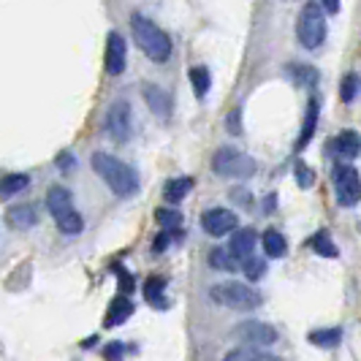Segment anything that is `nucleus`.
Wrapping results in <instances>:
<instances>
[{"mask_svg":"<svg viewBox=\"0 0 361 361\" xmlns=\"http://www.w3.org/2000/svg\"><path fill=\"white\" fill-rule=\"evenodd\" d=\"M92 169L101 180L109 185V190L120 199H130L133 193H139V174L128 166L126 161L109 155V152H95L92 155Z\"/></svg>","mask_w":361,"mask_h":361,"instance_id":"nucleus-1","label":"nucleus"},{"mask_svg":"<svg viewBox=\"0 0 361 361\" xmlns=\"http://www.w3.org/2000/svg\"><path fill=\"white\" fill-rule=\"evenodd\" d=\"M190 85H193V92H196V98H204V95L209 92L212 76H209V71H207L204 66H196V68H190Z\"/></svg>","mask_w":361,"mask_h":361,"instance_id":"nucleus-26","label":"nucleus"},{"mask_svg":"<svg viewBox=\"0 0 361 361\" xmlns=\"http://www.w3.org/2000/svg\"><path fill=\"white\" fill-rule=\"evenodd\" d=\"M142 98H145V104L149 106V111L158 117V120H169L171 117V95L163 90L161 85H155V82H145V87H142Z\"/></svg>","mask_w":361,"mask_h":361,"instance_id":"nucleus-11","label":"nucleus"},{"mask_svg":"<svg viewBox=\"0 0 361 361\" xmlns=\"http://www.w3.org/2000/svg\"><path fill=\"white\" fill-rule=\"evenodd\" d=\"M212 169H215L217 177H223V180H247V177H253L258 166L242 149L220 147L215 152V158H212Z\"/></svg>","mask_w":361,"mask_h":361,"instance_id":"nucleus-5","label":"nucleus"},{"mask_svg":"<svg viewBox=\"0 0 361 361\" xmlns=\"http://www.w3.org/2000/svg\"><path fill=\"white\" fill-rule=\"evenodd\" d=\"M247 190H234V199L239 201V204H250V196H245Z\"/></svg>","mask_w":361,"mask_h":361,"instance_id":"nucleus-38","label":"nucleus"},{"mask_svg":"<svg viewBox=\"0 0 361 361\" xmlns=\"http://www.w3.org/2000/svg\"><path fill=\"white\" fill-rule=\"evenodd\" d=\"M57 166H60L63 171H68V169H73V166H76V161H73V158L68 155V152H63V155L57 158Z\"/></svg>","mask_w":361,"mask_h":361,"instance_id":"nucleus-36","label":"nucleus"},{"mask_svg":"<svg viewBox=\"0 0 361 361\" xmlns=\"http://www.w3.org/2000/svg\"><path fill=\"white\" fill-rule=\"evenodd\" d=\"M130 30H133V38H136L139 49L152 63H166L171 57V38L166 36V30H161L152 19L142 17V14H133L130 17Z\"/></svg>","mask_w":361,"mask_h":361,"instance_id":"nucleus-2","label":"nucleus"},{"mask_svg":"<svg viewBox=\"0 0 361 361\" xmlns=\"http://www.w3.org/2000/svg\"><path fill=\"white\" fill-rule=\"evenodd\" d=\"M264 250H267V255H269V258H283V255H286V250H288L286 236L280 234V231H274V228H269V231L264 234Z\"/></svg>","mask_w":361,"mask_h":361,"instance_id":"nucleus-23","label":"nucleus"},{"mask_svg":"<svg viewBox=\"0 0 361 361\" xmlns=\"http://www.w3.org/2000/svg\"><path fill=\"white\" fill-rule=\"evenodd\" d=\"M234 337L242 345H253V348H264L277 340V331L264 321H245L234 329Z\"/></svg>","mask_w":361,"mask_h":361,"instance_id":"nucleus-9","label":"nucleus"},{"mask_svg":"<svg viewBox=\"0 0 361 361\" xmlns=\"http://www.w3.org/2000/svg\"><path fill=\"white\" fill-rule=\"evenodd\" d=\"M209 267L217 271H236V258L231 255V250L215 247V250L209 253Z\"/></svg>","mask_w":361,"mask_h":361,"instance_id":"nucleus-25","label":"nucleus"},{"mask_svg":"<svg viewBox=\"0 0 361 361\" xmlns=\"http://www.w3.org/2000/svg\"><path fill=\"white\" fill-rule=\"evenodd\" d=\"M106 133L117 142L126 145L128 139L133 136V111L128 101H114L106 111Z\"/></svg>","mask_w":361,"mask_h":361,"instance_id":"nucleus-8","label":"nucleus"},{"mask_svg":"<svg viewBox=\"0 0 361 361\" xmlns=\"http://www.w3.org/2000/svg\"><path fill=\"white\" fill-rule=\"evenodd\" d=\"M228 130L231 133H242V128H239V109H234V114H228Z\"/></svg>","mask_w":361,"mask_h":361,"instance_id":"nucleus-35","label":"nucleus"},{"mask_svg":"<svg viewBox=\"0 0 361 361\" xmlns=\"http://www.w3.org/2000/svg\"><path fill=\"white\" fill-rule=\"evenodd\" d=\"M27 185H30V177H27V174H6V177L0 180V196H3V199L17 196L22 190H27Z\"/></svg>","mask_w":361,"mask_h":361,"instance_id":"nucleus-21","label":"nucleus"},{"mask_svg":"<svg viewBox=\"0 0 361 361\" xmlns=\"http://www.w3.org/2000/svg\"><path fill=\"white\" fill-rule=\"evenodd\" d=\"M106 359L109 361H123V345L120 343H111L106 348Z\"/></svg>","mask_w":361,"mask_h":361,"instance_id":"nucleus-33","label":"nucleus"},{"mask_svg":"<svg viewBox=\"0 0 361 361\" xmlns=\"http://www.w3.org/2000/svg\"><path fill=\"white\" fill-rule=\"evenodd\" d=\"M47 207H49V215L54 217V223H57V228H60L63 234H68V236L82 234L85 220L73 209L71 193H68L63 185H52V188L47 190Z\"/></svg>","mask_w":361,"mask_h":361,"instance_id":"nucleus-3","label":"nucleus"},{"mask_svg":"<svg viewBox=\"0 0 361 361\" xmlns=\"http://www.w3.org/2000/svg\"><path fill=\"white\" fill-rule=\"evenodd\" d=\"M329 149H331V155L340 158V161H353V158L361 155V136L356 130H343L340 136H334V139L329 142Z\"/></svg>","mask_w":361,"mask_h":361,"instance_id":"nucleus-13","label":"nucleus"},{"mask_svg":"<svg viewBox=\"0 0 361 361\" xmlns=\"http://www.w3.org/2000/svg\"><path fill=\"white\" fill-rule=\"evenodd\" d=\"M321 6H324L326 14H337L340 11V0H318Z\"/></svg>","mask_w":361,"mask_h":361,"instance_id":"nucleus-37","label":"nucleus"},{"mask_svg":"<svg viewBox=\"0 0 361 361\" xmlns=\"http://www.w3.org/2000/svg\"><path fill=\"white\" fill-rule=\"evenodd\" d=\"M171 236H174V231H163V234L158 236L155 242H152V250H155V253H163V250L169 247V242H171Z\"/></svg>","mask_w":361,"mask_h":361,"instance_id":"nucleus-32","label":"nucleus"},{"mask_svg":"<svg viewBox=\"0 0 361 361\" xmlns=\"http://www.w3.org/2000/svg\"><path fill=\"white\" fill-rule=\"evenodd\" d=\"M331 182L340 207H353L361 201V177L350 163H337L331 171Z\"/></svg>","mask_w":361,"mask_h":361,"instance_id":"nucleus-7","label":"nucleus"},{"mask_svg":"<svg viewBox=\"0 0 361 361\" xmlns=\"http://www.w3.org/2000/svg\"><path fill=\"white\" fill-rule=\"evenodd\" d=\"M343 340V329H318V331H310V343L318 345V348H334Z\"/></svg>","mask_w":361,"mask_h":361,"instance_id":"nucleus-24","label":"nucleus"},{"mask_svg":"<svg viewBox=\"0 0 361 361\" xmlns=\"http://www.w3.org/2000/svg\"><path fill=\"white\" fill-rule=\"evenodd\" d=\"M130 315H133V302H130L128 296H117V299L109 305L104 326H106V329H114V326L126 324Z\"/></svg>","mask_w":361,"mask_h":361,"instance_id":"nucleus-16","label":"nucleus"},{"mask_svg":"<svg viewBox=\"0 0 361 361\" xmlns=\"http://www.w3.org/2000/svg\"><path fill=\"white\" fill-rule=\"evenodd\" d=\"M264 271H267V261H264V258L253 255V258L245 261V274H247V280H261Z\"/></svg>","mask_w":361,"mask_h":361,"instance_id":"nucleus-30","label":"nucleus"},{"mask_svg":"<svg viewBox=\"0 0 361 361\" xmlns=\"http://www.w3.org/2000/svg\"><path fill=\"white\" fill-rule=\"evenodd\" d=\"M236 226H239V217L231 212V209H223V207H215V209H207L201 215V228L209 236H226L234 234Z\"/></svg>","mask_w":361,"mask_h":361,"instance_id":"nucleus-10","label":"nucleus"},{"mask_svg":"<svg viewBox=\"0 0 361 361\" xmlns=\"http://www.w3.org/2000/svg\"><path fill=\"white\" fill-rule=\"evenodd\" d=\"M255 242H258V234H255L253 228H236L234 236H231V245H228V250L234 255L236 261H247V258H253V250H255Z\"/></svg>","mask_w":361,"mask_h":361,"instance_id":"nucleus-14","label":"nucleus"},{"mask_svg":"<svg viewBox=\"0 0 361 361\" xmlns=\"http://www.w3.org/2000/svg\"><path fill=\"white\" fill-rule=\"evenodd\" d=\"M286 73H288L296 85H302V87H312V85L318 82V71L310 68V66H288Z\"/></svg>","mask_w":361,"mask_h":361,"instance_id":"nucleus-27","label":"nucleus"},{"mask_svg":"<svg viewBox=\"0 0 361 361\" xmlns=\"http://www.w3.org/2000/svg\"><path fill=\"white\" fill-rule=\"evenodd\" d=\"M209 299L220 305V307L239 310V312H247V310L261 307V293L253 286H245V283H217L209 288Z\"/></svg>","mask_w":361,"mask_h":361,"instance_id":"nucleus-4","label":"nucleus"},{"mask_svg":"<svg viewBox=\"0 0 361 361\" xmlns=\"http://www.w3.org/2000/svg\"><path fill=\"white\" fill-rule=\"evenodd\" d=\"M223 361H280L277 356H271L261 348H253V345H242V348H234L231 353H226Z\"/></svg>","mask_w":361,"mask_h":361,"instance_id":"nucleus-20","label":"nucleus"},{"mask_svg":"<svg viewBox=\"0 0 361 361\" xmlns=\"http://www.w3.org/2000/svg\"><path fill=\"white\" fill-rule=\"evenodd\" d=\"M145 299L152 305V307L163 310L169 302H166V280L163 277H149V280H145Z\"/></svg>","mask_w":361,"mask_h":361,"instance_id":"nucleus-19","label":"nucleus"},{"mask_svg":"<svg viewBox=\"0 0 361 361\" xmlns=\"http://www.w3.org/2000/svg\"><path fill=\"white\" fill-rule=\"evenodd\" d=\"M310 247H312L318 255H324V258H337V255H340V250H337V245L331 242L329 231H318V234H312Z\"/></svg>","mask_w":361,"mask_h":361,"instance_id":"nucleus-22","label":"nucleus"},{"mask_svg":"<svg viewBox=\"0 0 361 361\" xmlns=\"http://www.w3.org/2000/svg\"><path fill=\"white\" fill-rule=\"evenodd\" d=\"M315 128H318V98H310L307 117H305V126H302V133H299L296 149H305V147L312 142V136H315Z\"/></svg>","mask_w":361,"mask_h":361,"instance_id":"nucleus-17","label":"nucleus"},{"mask_svg":"<svg viewBox=\"0 0 361 361\" xmlns=\"http://www.w3.org/2000/svg\"><path fill=\"white\" fill-rule=\"evenodd\" d=\"M155 217H158V223H161V228L163 231H180V226H182V215L177 212V209H158L155 212Z\"/></svg>","mask_w":361,"mask_h":361,"instance_id":"nucleus-28","label":"nucleus"},{"mask_svg":"<svg viewBox=\"0 0 361 361\" xmlns=\"http://www.w3.org/2000/svg\"><path fill=\"white\" fill-rule=\"evenodd\" d=\"M6 223L11 226V228H19V231H27V228H33L38 223V212L33 204H14V207H8V212H6Z\"/></svg>","mask_w":361,"mask_h":361,"instance_id":"nucleus-15","label":"nucleus"},{"mask_svg":"<svg viewBox=\"0 0 361 361\" xmlns=\"http://www.w3.org/2000/svg\"><path fill=\"white\" fill-rule=\"evenodd\" d=\"M296 36L305 49H318L326 41V11L321 3H307L296 22Z\"/></svg>","mask_w":361,"mask_h":361,"instance_id":"nucleus-6","label":"nucleus"},{"mask_svg":"<svg viewBox=\"0 0 361 361\" xmlns=\"http://www.w3.org/2000/svg\"><path fill=\"white\" fill-rule=\"evenodd\" d=\"M293 177H296V182H299L302 188H310V185H312V180H315V177H312V171H310V166H307V163H302V161L296 163Z\"/></svg>","mask_w":361,"mask_h":361,"instance_id":"nucleus-31","label":"nucleus"},{"mask_svg":"<svg viewBox=\"0 0 361 361\" xmlns=\"http://www.w3.org/2000/svg\"><path fill=\"white\" fill-rule=\"evenodd\" d=\"M193 190V180L190 177H174V180L166 182V188H163V196L169 204H180L188 193Z\"/></svg>","mask_w":361,"mask_h":361,"instance_id":"nucleus-18","label":"nucleus"},{"mask_svg":"<svg viewBox=\"0 0 361 361\" xmlns=\"http://www.w3.org/2000/svg\"><path fill=\"white\" fill-rule=\"evenodd\" d=\"M359 90H361V79L356 76V73H348V76L343 79V85H340V98H343L345 104H350Z\"/></svg>","mask_w":361,"mask_h":361,"instance_id":"nucleus-29","label":"nucleus"},{"mask_svg":"<svg viewBox=\"0 0 361 361\" xmlns=\"http://www.w3.org/2000/svg\"><path fill=\"white\" fill-rule=\"evenodd\" d=\"M114 271H117V274H120V277H123V290H133V277H130V274H128L126 269H123V267H120V264H117V267H114Z\"/></svg>","mask_w":361,"mask_h":361,"instance_id":"nucleus-34","label":"nucleus"},{"mask_svg":"<svg viewBox=\"0 0 361 361\" xmlns=\"http://www.w3.org/2000/svg\"><path fill=\"white\" fill-rule=\"evenodd\" d=\"M104 63H106V73H111V76H120V73L126 71L128 47H126V38L120 36V33H109Z\"/></svg>","mask_w":361,"mask_h":361,"instance_id":"nucleus-12","label":"nucleus"}]
</instances>
